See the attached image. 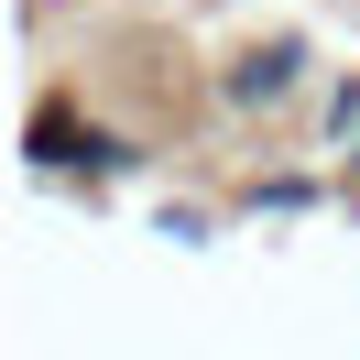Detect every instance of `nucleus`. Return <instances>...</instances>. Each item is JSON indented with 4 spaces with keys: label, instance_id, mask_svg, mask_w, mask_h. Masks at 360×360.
Listing matches in <instances>:
<instances>
[{
    "label": "nucleus",
    "instance_id": "1",
    "mask_svg": "<svg viewBox=\"0 0 360 360\" xmlns=\"http://www.w3.org/2000/svg\"><path fill=\"white\" fill-rule=\"evenodd\" d=\"M295 88V44H273V55H251L240 77H229V98H284Z\"/></svg>",
    "mask_w": 360,
    "mask_h": 360
}]
</instances>
